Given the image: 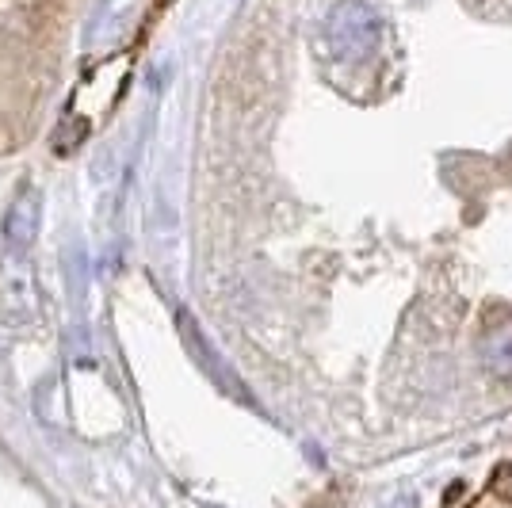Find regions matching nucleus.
I'll return each instance as SVG.
<instances>
[{"mask_svg":"<svg viewBox=\"0 0 512 508\" xmlns=\"http://www.w3.org/2000/svg\"><path fill=\"white\" fill-rule=\"evenodd\" d=\"M39 222H43V195L35 188H23L16 203L4 214V241L12 253H27L39 241Z\"/></svg>","mask_w":512,"mask_h":508,"instance_id":"7ed1b4c3","label":"nucleus"},{"mask_svg":"<svg viewBox=\"0 0 512 508\" xmlns=\"http://www.w3.org/2000/svg\"><path fill=\"white\" fill-rule=\"evenodd\" d=\"M482 363L497 379H512V321L490 325L482 333Z\"/></svg>","mask_w":512,"mask_h":508,"instance_id":"20e7f679","label":"nucleus"},{"mask_svg":"<svg viewBox=\"0 0 512 508\" xmlns=\"http://www.w3.org/2000/svg\"><path fill=\"white\" fill-rule=\"evenodd\" d=\"M329 39L341 54H367L379 43V16L363 0H344L329 20Z\"/></svg>","mask_w":512,"mask_h":508,"instance_id":"f03ea898","label":"nucleus"},{"mask_svg":"<svg viewBox=\"0 0 512 508\" xmlns=\"http://www.w3.org/2000/svg\"><path fill=\"white\" fill-rule=\"evenodd\" d=\"M123 81H127V54H115V58L100 62L85 81L77 85L73 100H69V111H65V123H69V127H73L77 119L100 123V115H107L111 104H115V96H104V88L107 92H119Z\"/></svg>","mask_w":512,"mask_h":508,"instance_id":"f257e3e1","label":"nucleus"}]
</instances>
